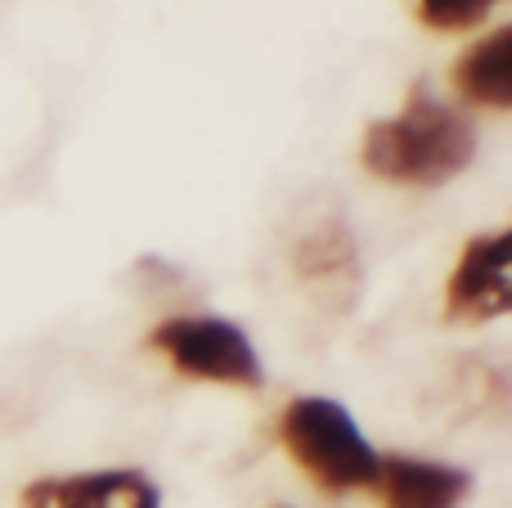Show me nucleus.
<instances>
[{
	"label": "nucleus",
	"instance_id": "obj_9",
	"mask_svg": "<svg viewBox=\"0 0 512 508\" xmlns=\"http://www.w3.org/2000/svg\"><path fill=\"white\" fill-rule=\"evenodd\" d=\"M499 0H414L418 18L432 32H468V27L486 23V14Z\"/></svg>",
	"mask_w": 512,
	"mask_h": 508
},
{
	"label": "nucleus",
	"instance_id": "obj_8",
	"mask_svg": "<svg viewBox=\"0 0 512 508\" xmlns=\"http://www.w3.org/2000/svg\"><path fill=\"white\" fill-rule=\"evenodd\" d=\"M297 270L306 279H319V284H337V275H351L355 248H351L342 225H324L319 234H310V239L297 248Z\"/></svg>",
	"mask_w": 512,
	"mask_h": 508
},
{
	"label": "nucleus",
	"instance_id": "obj_10",
	"mask_svg": "<svg viewBox=\"0 0 512 508\" xmlns=\"http://www.w3.org/2000/svg\"><path fill=\"white\" fill-rule=\"evenodd\" d=\"M279 508H283V504H279Z\"/></svg>",
	"mask_w": 512,
	"mask_h": 508
},
{
	"label": "nucleus",
	"instance_id": "obj_1",
	"mask_svg": "<svg viewBox=\"0 0 512 508\" xmlns=\"http://www.w3.org/2000/svg\"><path fill=\"white\" fill-rule=\"evenodd\" d=\"M477 153L472 126L427 86H414L396 117H382L364 131L360 158L387 185L436 189L454 180Z\"/></svg>",
	"mask_w": 512,
	"mask_h": 508
},
{
	"label": "nucleus",
	"instance_id": "obj_2",
	"mask_svg": "<svg viewBox=\"0 0 512 508\" xmlns=\"http://www.w3.org/2000/svg\"><path fill=\"white\" fill-rule=\"evenodd\" d=\"M279 441L319 491L346 495L378 486L382 455L369 446L351 410L328 396H297L279 419Z\"/></svg>",
	"mask_w": 512,
	"mask_h": 508
},
{
	"label": "nucleus",
	"instance_id": "obj_5",
	"mask_svg": "<svg viewBox=\"0 0 512 508\" xmlns=\"http://www.w3.org/2000/svg\"><path fill=\"white\" fill-rule=\"evenodd\" d=\"M18 508H162V495L140 468H104L77 477H41L18 495Z\"/></svg>",
	"mask_w": 512,
	"mask_h": 508
},
{
	"label": "nucleus",
	"instance_id": "obj_7",
	"mask_svg": "<svg viewBox=\"0 0 512 508\" xmlns=\"http://www.w3.org/2000/svg\"><path fill=\"white\" fill-rule=\"evenodd\" d=\"M454 86L468 104L508 113L512 108V27H495L454 63Z\"/></svg>",
	"mask_w": 512,
	"mask_h": 508
},
{
	"label": "nucleus",
	"instance_id": "obj_3",
	"mask_svg": "<svg viewBox=\"0 0 512 508\" xmlns=\"http://www.w3.org/2000/svg\"><path fill=\"white\" fill-rule=\"evenodd\" d=\"M149 347L162 351L176 374L198 378V383L248 387V392L265 383L252 338L221 315H171L149 333Z\"/></svg>",
	"mask_w": 512,
	"mask_h": 508
},
{
	"label": "nucleus",
	"instance_id": "obj_4",
	"mask_svg": "<svg viewBox=\"0 0 512 508\" xmlns=\"http://www.w3.org/2000/svg\"><path fill=\"white\" fill-rule=\"evenodd\" d=\"M508 266H512V234L508 230L477 234L463 248L459 266L450 275V288H445V320L490 324L499 315H508L512 306Z\"/></svg>",
	"mask_w": 512,
	"mask_h": 508
},
{
	"label": "nucleus",
	"instance_id": "obj_6",
	"mask_svg": "<svg viewBox=\"0 0 512 508\" xmlns=\"http://www.w3.org/2000/svg\"><path fill=\"white\" fill-rule=\"evenodd\" d=\"M373 491H382V508H459L472 491V477L454 464L382 455Z\"/></svg>",
	"mask_w": 512,
	"mask_h": 508
}]
</instances>
